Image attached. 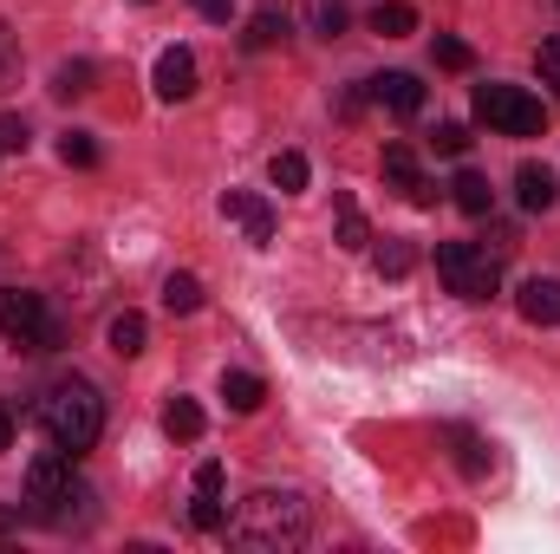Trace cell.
Listing matches in <instances>:
<instances>
[{
	"instance_id": "obj_1",
	"label": "cell",
	"mask_w": 560,
	"mask_h": 554,
	"mask_svg": "<svg viewBox=\"0 0 560 554\" xmlns=\"http://www.w3.org/2000/svg\"><path fill=\"white\" fill-rule=\"evenodd\" d=\"M222 535H229L235 549L287 554V549H300V542L313 535V509H306L300 489H255V496L235 509V522H229Z\"/></svg>"
},
{
	"instance_id": "obj_2",
	"label": "cell",
	"mask_w": 560,
	"mask_h": 554,
	"mask_svg": "<svg viewBox=\"0 0 560 554\" xmlns=\"http://www.w3.org/2000/svg\"><path fill=\"white\" fill-rule=\"evenodd\" d=\"M72 463H79V457H66L59 443L26 463V516H33V522H46V529H79V522H92V489H85V476H79Z\"/></svg>"
},
{
	"instance_id": "obj_3",
	"label": "cell",
	"mask_w": 560,
	"mask_h": 554,
	"mask_svg": "<svg viewBox=\"0 0 560 554\" xmlns=\"http://www.w3.org/2000/svg\"><path fill=\"white\" fill-rule=\"evenodd\" d=\"M39 430L66 450V457H85L92 443H98V430H105V399H98V385L92 379H52L46 392H39Z\"/></svg>"
},
{
	"instance_id": "obj_4",
	"label": "cell",
	"mask_w": 560,
	"mask_h": 554,
	"mask_svg": "<svg viewBox=\"0 0 560 554\" xmlns=\"http://www.w3.org/2000/svg\"><path fill=\"white\" fill-rule=\"evenodd\" d=\"M436 275L456 300H495L502 293V255L482 242H436Z\"/></svg>"
},
{
	"instance_id": "obj_5",
	"label": "cell",
	"mask_w": 560,
	"mask_h": 554,
	"mask_svg": "<svg viewBox=\"0 0 560 554\" xmlns=\"http://www.w3.org/2000/svg\"><path fill=\"white\" fill-rule=\"evenodd\" d=\"M0 333L20 346V353H59L66 346V326L46 313V300L39 293H26V287H0Z\"/></svg>"
},
{
	"instance_id": "obj_6",
	"label": "cell",
	"mask_w": 560,
	"mask_h": 554,
	"mask_svg": "<svg viewBox=\"0 0 560 554\" xmlns=\"http://www.w3.org/2000/svg\"><path fill=\"white\" fill-rule=\"evenodd\" d=\"M476 118L502 138H541L548 131L541 99H528L522 85H476Z\"/></svg>"
},
{
	"instance_id": "obj_7",
	"label": "cell",
	"mask_w": 560,
	"mask_h": 554,
	"mask_svg": "<svg viewBox=\"0 0 560 554\" xmlns=\"http://www.w3.org/2000/svg\"><path fill=\"white\" fill-rule=\"evenodd\" d=\"M196 92V53L189 46H163L156 53V99L163 105H183Z\"/></svg>"
},
{
	"instance_id": "obj_8",
	"label": "cell",
	"mask_w": 560,
	"mask_h": 554,
	"mask_svg": "<svg viewBox=\"0 0 560 554\" xmlns=\"http://www.w3.org/2000/svg\"><path fill=\"white\" fill-rule=\"evenodd\" d=\"M365 99L385 105V112H398V118H418L423 112V85L411 72H378V79H365Z\"/></svg>"
},
{
	"instance_id": "obj_9",
	"label": "cell",
	"mask_w": 560,
	"mask_h": 554,
	"mask_svg": "<svg viewBox=\"0 0 560 554\" xmlns=\"http://www.w3.org/2000/svg\"><path fill=\"white\" fill-rule=\"evenodd\" d=\"M222 216H229V222H242L255 249H275V209H268L261 196H248V189H229V196H222Z\"/></svg>"
},
{
	"instance_id": "obj_10",
	"label": "cell",
	"mask_w": 560,
	"mask_h": 554,
	"mask_svg": "<svg viewBox=\"0 0 560 554\" xmlns=\"http://www.w3.org/2000/svg\"><path fill=\"white\" fill-rule=\"evenodd\" d=\"M515 307H522L528 326H560V280L555 275L522 280V287H515Z\"/></svg>"
},
{
	"instance_id": "obj_11",
	"label": "cell",
	"mask_w": 560,
	"mask_h": 554,
	"mask_svg": "<svg viewBox=\"0 0 560 554\" xmlns=\"http://www.w3.org/2000/svg\"><path fill=\"white\" fill-rule=\"evenodd\" d=\"M515 196H522L528 216H548V209L560 203V176L548 170V163H522V170H515Z\"/></svg>"
},
{
	"instance_id": "obj_12",
	"label": "cell",
	"mask_w": 560,
	"mask_h": 554,
	"mask_svg": "<svg viewBox=\"0 0 560 554\" xmlns=\"http://www.w3.org/2000/svg\"><path fill=\"white\" fill-rule=\"evenodd\" d=\"M365 26H372L378 39H405V33H418V7H411V0H378V7L365 13Z\"/></svg>"
},
{
	"instance_id": "obj_13",
	"label": "cell",
	"mask_w": 560,
	"mask_h": 554,
	"mask_svg": "<svg viewBox=\"0 0 560 554\" xmlns=\"http://www.w3.org/2000/svg\"><path fill=\"white\" fill-rule=\"evenodd\" d=\"M143 339H150V320H143V313H131V307H125V313H112V326H105V346H112L118 359H138Z\"/></svg>"
},
{
	"instance_id": "obj_14",
	"label": "cell",
	"mask_w": 560,
	"mask_h": 554,
	"mask_svg": "<svg viewBox=\"0 0 560 554\" xmlns=\"http://www.w3.org/2000/svg\"><path fill=\"white\" fill-rule=\"evenodd\" d=\"M450 196H456V209H463V216H489V209H495V189H489V176H482V170H456Z\"/></svg>"
},
{
	"instance_id": "obj_15",
	"label": "cell",
	"mask_w": 560,
	"mask_h": 554,
	"mask_svg": "<svg viewBox=\"0 0 560 554\" xmlns=\"http://www.w3.org/2000/svg\"><path fill=\"white\" fill-rule=\"evenodd\" d=\"M163 437H170V443H196V437H202V405H196V399H170V405H163Z\"/></svg>"
},
{
	"instance_id": "obj_16",
	"label": "cell",
	"mask_w": 560,
	"mask_h": 554,
	"mask_svg": "<svg viewBox=\"0 0 560 554\" xmlns=\"http://www.w3.org/2000/svg\"><path fill=\"white\" fill-rule=\"evenodd\" d=\"M261 399H268V385H261V379H255V372H222V405H229V412H261Z\"/></svg>"
},
{
	"instance_id": "obj_17",
	"label": "cell",
	"mask_w": 560,
	"mask_h": 554,
	"mask_svg": "<svg viewBox=\"0 0 560 554\" xmlns=\"http://www.w3.org/2000/svg\"><path fill=\"white\" fill-rule=\"evenodd\" d=\"M332 209H339V249H352V255H359V249H372V222L359 216V203H352L346 189L332 196Z\"/></svg>"
},
{
	"instance_id": "obj_18",
	"label": "cell",
	"mask_w": 560,
	"mask_h": 554,
	"mask_svg": "<svg viewBox=\"0 0 560 554\" xmlns=\"http://www.w3.org/2000/svg\"><path fill=\"white\" fill-rule=\"evenodd\" d=\"M280 39H287V13H280V7H261V13L248 20V33H242L248 53H268V46H280Z\"/></svg>"
},
{
	"instance_id": "obj_19",
	"label": "cell",
	"mask_w": 560,
	"mask_h": 554,
	"mask_svg": "<svg viewBox=\"0 0 560 554\" xmlns=\"http://www.w3.org/2000/svg\"><path fill=\"white\" fill-rule=\"evenodd\" d=\"M92 79H98V66H92V59H66V66L52 72V99H85V92H92Z\"/></svg>"
},
{
	"instance_id": "obj_20",
	"label": "cell",
	"mask_w": 560,
	"mask_h": 554,
	"mask_svg": "<svg viewBox=\"0 0 560 554\" xmlns=\"http://www.w3.org/2000/svg\"><path fill=\"white\" fill-rule=\"evenodd\" d=\"M372 268L385 280H405L418 268V249H411V242H378V249H372Z\"/></svg>"
},
{
	"instance_id": "obj_21",
	"label": "cell",
	"mask_w": 560,
	"mask_h": 554,
	"mask_svg": "<svg viewBox=\"0 0 560 554\" xmlns=\"http://www.w3.org/2000/svg\"><path fill=\"white\" fill-rule=\"evenodd\" d=\"M268 176H275L280 196H300V189H306V157H300V150H280L275 163H268Z\"/></svg>"
},
{
	"instance_id": "obj_22",
	"label": "cell",
	"mask_w": 560,
	"mask_h": 554,
	"mask_svg": "<svg viewBox=\"0 0 560 554\" xmlns=\"http://www.w3.org/2000/svg\"><path fill=\"white\" fill-rule=\"evenodd\" d=\"M163 307H170V313H196V307H202V280L196 275H170L163 280Z\"/></svg>"
},
{
	"instance_id": "obj_23",
	"label": "cell",
	"mask_w": 560,
	"mask_h": 554,
	"mask_svg": "<svg viewBox=\"0 0 560 554\" xmlns=\"http://www.w3.org/2000/svg\"><path fill=\"white\" fill-rule=\"evenodd\" d=\"M450 437H456V463H463V476H482V470H489V443H482L476 430H463V424H456Z\"/></svg>"
},
{
	"instance_id": "obj_24",
	"label": "cell",
	"mask_w": 560,
	"mask_h": 554,
	"mask_svg": "<svg viewBox=\"0 0 560 554\" xmlns=\"http://www.w3.org/2000/svg\"><path fill=\"white\" fill-rule=\"evenodd\" d=\"M189 529H202V535H222V529H229V509H222V496H202V489H196V503H189Z\"/></svg>"
},
{
	"instance_id": "obj_25",
	"label": "cell",
	"mask_w": 560,
	"mask_h": 554,
	"mask_svg": "<svg viewBox=\"0 0 560 554\" xmlns=\"http://www.w3.org/2000/svg\"><path fill=\"white\" fill-rule=\"evenodd\" d=\"M385 176L411 196V183H418L423 170H418V157H411V143H385Z\"/></svg>"
},
{
	"instance_id": "obj_26",
	"label": "cell",
	"mask_w": 560,
	"mask_h": 554,
	"mask_svg": "<svg viewBox=\"0 0 560 554\" xmlns=\"http://www.w3.org/2000/svg\"><path fill=\"white\" fill-rule=\"evenodd\" d=\"M59 157H66L72 170H92V163H98V143H92V131H66V138H59Z\"/></svg>"
},
{
	"instance_id": "obj_27",
	"label": "cell",
	"mask_w": 560,
	"mask_h": 554,
	"mask_svg": "<svg viewBox=\"0 0 560 554\" xmlns=\"http://www.w3.org/2000/svg\"><path fill=\"white\" fill-rule=\"evenodd\" d=\"M436 66H443V72H469V66H476V53H469L463 39H450V33H436Z\"/></svg>"
},
{
	"instance_id": "obj_28",
	"label": "cell",
	"mask_w": 560,
	"mask_h": 554,
	"mask_svg": "<svg viewBox=\"0 0 560 554\" xmlns=\"http://www.w3.org/2000/svg\"><path fill=\"white\" fill-rule=\"evenodd\" d=\"M430 143H436V157H463V150H469V131H463V125H436Z\"/></svg>"
},
{
	"instance_id": "obj_29",
	"label": "cell",
	"mask_w": 560,
	"mask_h": 554,
	"mask_svg": "<svg viewBox=\"0 0 560 554\" xmlns=\"http://www.w3.org/2000/svg\"><path fill=\"white\" fill-rule=\"evenodd\" d=\"M20 79V46H13V33H7V20H0V92Z\"/></svg>"
},
{
	"instance_id": "obj_30",
	"label": "cell",
	"mask_w": 560,
	"mask_h": 554,
	"mask_svg": "<svg viewBox=\"0 0 560 554\" xmlns=\"http://www.w3.org/2000/svg\"><path fill=\"white\" fill-rule=\"evenodd\" d=\"M313 26H319L326 39H339V33H346V7H339V0H319V13H313Z\"/></svg>"
},
{
	"instance_id": "obj_31",
	"label": "cell",
	"mask_w": 560,
	"mask_h": 554,
	"mask_svg": "<svg viewBox=\"0 0 560 554\" xmlns=\"http://www.w3.org/2000/svg\"><path fill=\"white\" fill-rule=\"evenodd\" d=\"M26 118H0V157H13V150H26Z\"/></svg>"
},
{
	"instance_id": "obj_32",
	"label": "cell",
	"mask_w": 560,
	"mask_h": 554,
	"mask_svg": "<svg viewBox=\"0 0 560 554\" xmlns=\"http://www.w3.org/2000/svg\"><path fill=\"white\" fill-rule=\"evenodd\" d=\"M535 66H541V79H548V85H560V33H555V39H541Z\"/></svg>"
},
{
	"instance_id": "obj_33",
	"label": "cell",
	"mask_w": 560,
	"mask_h": 554,
	"mask_svg": "<svg viewBox=\"0 0 560 554\" xmlns=\"http://www.w3.org/2000/svg\"><path fill=\"white\" fill-rule=\"evenodd\" d=\"M405 203H411V209H436V183H430V176H418V183H411V196H405Z\"/></svg>"
},
{
	"instance_id": "obj_34",
	"label": "cell",
	"mask_w": 560,
	"mask_h": 554,
	"mask_svg": "<svg viewBox=\"0 0 560 554\" xmlns=\"http://www.w3.org/2000/svg\"><path fill=\"white\" fill-rule=\"evenodd\" d=\"M196 489H202V496H222V463H202V470H196Z\"/></svg>"
},
{
	"instance_id": "obj_35",
	"label": "cell",
	"mask_w": 560,
	"mask_h": 554,
	"mask_svg": "<svg viewBox=\"0 0 560 554\" xmlns=\"http://www.w3.org/2000/svg\"><path fill=\"white\" fill-rule=\"evenodd\" d=\"M196 13H202V20H222V26H229V13H235V0H196Z\"/></svg>"
},
{
	"instance_id": "obj_36",
	"label": "cell",
	"mask_w": 560,
	"mask_h": 554,
	"mask_svg": "<svg viewBox=\"0 0 560 554\" xmlns=\"http://www.w3.org/2000/svg\"><path fill=\"white\" fill-rule=\"evenodd\" d=\"M0 450H13V412H7V399H0Z\"/></svg>"
},
{
	"instance_id": "obj_37",
	"label": "cell",
	"mask_w": 560,
	"mask_h": 554,
	"mask_svg": "<svg viewBox=\"0 0 560 554\" xmlns=\"http://www.w3.org/2000/svg\"><path fill=\"white\" fill-rule=\"evenodd\" d=\"M13 522H20V516H13V509H0V535H7V529H13Z\"/></svg>"
}]
</instances>
